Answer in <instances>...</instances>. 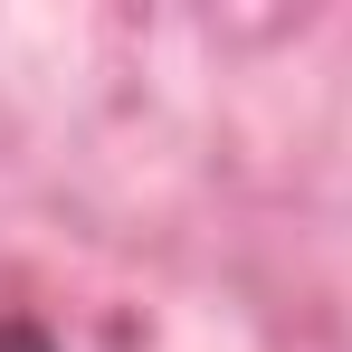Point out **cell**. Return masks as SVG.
Instances as JSON below:
<instances>
[{"label": "cell", "instance_id": "6da1fadb", "mask_svg": "<svg viewBox=\"0 0 352 352\" xmlns=\"http://www.w3.org/2000/svg\"><path fill=\"white\" fill-rule=\"evenodd\" d=\"M0 352H58L38 324H19V314H0Z\"/></svg>", "mask_w": 352, "mask_h": 352}]
</instances>
